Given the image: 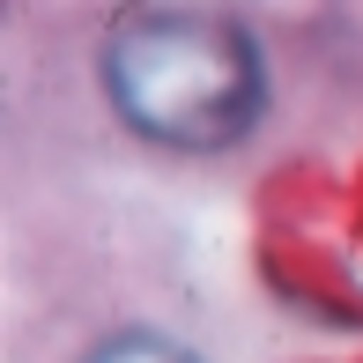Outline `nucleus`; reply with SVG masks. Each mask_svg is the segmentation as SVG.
Segmentation results:
<instances>
[{
    "instance_id": "1",
    "label": "nucleus",
    "mask_w": 363,
    "mask_h": 363,
    "mask_svg": "<svg viewBox=\"0 0 363 363\" xmlns=\"http://www.w3.org/2000/svg\"><path fill=\"white\" fill-rule=\"evenodd\" d=\"M104 96L141 141L156 148H230L252 134L267 104V67L245 23L223 8H186V0H141L111 15L104 30Z\"/></svg>"
},
{
    "instance_id": "2",
    "label": "nucleus",
    "mask_w": 363,
    "mask_h": 363,
    "mask_svg": "<svg viewBox=\"0 0 363 363\" xmlns=\"http://www.w3.org/2000/svg\"><path fill=\"white\" fill-rule=\"evenodd\" d=\"M89 363H193V356L163 334H111L104 349H89Z\"/></svg>"
}]
</instances>
